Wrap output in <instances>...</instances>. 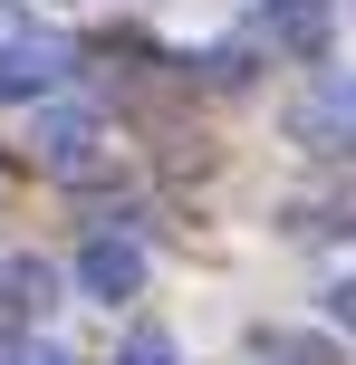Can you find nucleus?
<instances>
[{
  "label": "nucleus",
  "mask_w": 356,
  "mask_h": 365,
  "mask_svg": "<svg viewBox=\"0 0 356 365\" xmlns=\"http://www.w3.org/2000/svg\"><path fill=\"white\" fill-rule=\"evenodd\" d=\"M126 365H173V336H135V346H126Z\"/></svg>",
  "instance_id": "4"
},
{
  "label": "nucleus",
  "mask_w": 356,
  "mask_h": 365,
  "mask_svg": "<svg viewBox=\"0 0 356 365\" xmlns=\"http://www.w3.org/2000/svg\"><path fill=\"white\" fill-rule=\"evenodd\" d=\"M39 145H49L58 164H77V154L96 145V106H49V115H39Z\"/></svg>",
  "instance_id": "3"
},
{
  "label": "nucleus",
  "mask_w": 356,
  "mask_h": 365,
  "mask_svg": "<svg viewBox=\"0 0 356 365\" xmlns=\"http://www.w3.org/2000/svg\"><path fill=\"white\" fill-rule=\"evenodd\" d=\"M77 289H87V298H135V289H145V259H135L126 240H96V250L77 259Z\"/></svg>",
  "instance_id": "2"
},
{
  "label": "nucleus",
  "mask_w": 356,
  "mask_h": 365,
  "mask_svg": "<svg viewBox=\"0 0 356 365\" xmlns=\"http://www.w3.org/2000/svg\"><path fill=\"white\" fill-rule=\"evenodd\" d=\"M337 96H347V145H356V77H347V87H337Z\"/></svg>",
  "instance_id": "6"
},
{
  "label": "nucleus",
  "mask_w": 356,
  "mask_h": 365,
  "mask_svg": "<svg viewBox=\"0 0 356 365\" xmlns=\"http://www.w3.org/2000/svg\"><path fill=\"white\" fill-rule=\"evenodd\" d=\"M327 308H337V317H347V327H356V279H347V289H337V298H327Z\"/></svg>",
  "instance_id": "5"
},
{
  "label": "nucleus",
  "mask_w": 356,
  "mask_h": 365,
  "mask_svg": "<svg viewBox=\"0 0 356 365\" xmlns=\"http://www.w3.org/2000/svg\"><path fill=\"white\" fill-rule=\"evenodd\" d=\"M260 38H270V48H289V58H327L337 10H327V0H270V10H260Z\"/></svg>",
  "instance_id": "1"
}]
</instances>
